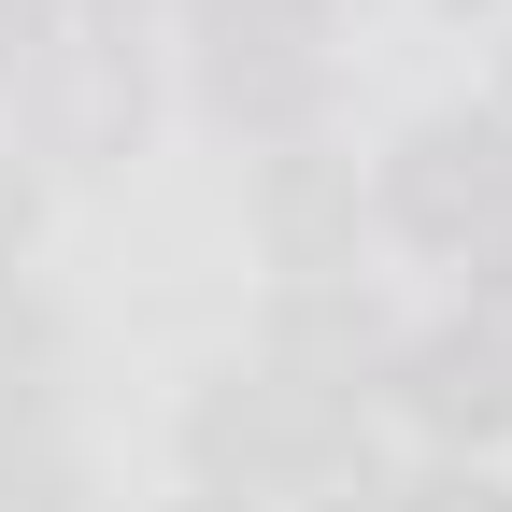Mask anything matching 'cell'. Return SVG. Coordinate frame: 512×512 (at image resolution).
<instances>
[{
  "mask_svg": "<svg viewBox=\"0 0 512 512\" xmlns=\"http://www.w3.org/2000/svg\"><path fill=\"white\" fill-rule=\"evenodd\" d=\"M384 214H399L413 242H512V128H413L399 171H384Z\"/></svg>",
  "mask_w": 512,
  "mask_h": 512,
  "instance_id": "cell-1",
  "label": "cell"
},
{
  "mask_svg": "<svg viewBox=\"0 0 512 512\" xmlns=\"http://www.w3.org/2000/svg\"><path fill=\"white\" fill-rule=\"evenodd\" d=\"M384 384H399V413H413V427H441V441H484V427H512V342H484V328H441V342H413Z\"/></svg>",
  "mask_w": 512,
  "mask_h": 512,
  "instance_id": "cell-2",
  "label": "cell"
},
{
  "mask_svg": "<svg viewBox=\"0 0 512 512\" xmlns=\"http://www.w3.org/2000/svg\"><path fill=\"white\" fill-rule=\"evenodd\" d=\"M399 512H512V484H484V470H427V484H399Z\"/></svg>",
  "mask_w": 512,
  "mask_h": 512,
  "instance_id": "cell-3",
  "label": "cell"
},
{
  "mask_svg": "<svg viewBox=\"0 0 512 512\" xmlns=\"http://www.w3.org/2000/svg\"><path fill=\"white\" fill-rule=\"evenodd\" d=\"M0 512H72V484H57L43 456H0Z\"/></svg>",
  "mask_w": 512,
  "mask_h": 512,
  "instance_id": "cell-4",
  "label": "cell"
},
{
  "mask_svg": "<svg viewBox=\"0 0 512 512\" xmlns=\"http://www.w3.org/2000/svg\"><path fill=\"white\" fill-rule=\"evenodd\" d=\"M470 299H484V342H512V242L470 256Z\"/></svg>",
  "mask_w": 512,
  "mask_h": 512,
  "instance_id": "cell-5",
  "label": "cell"
},
{
  "mask_svg": "<svg viewBox=\"0 0 512 512\" xmlns=\"http://www.w3.org/2000/svg\"><path fill=\"white\" fill-rule=\"evenodd\" d=\"M185 512H242V498H185Z\"/></svg>",
  "mask_w": 512,
  "mask_h": 512,
  "instance_id": "cell-6",
  "label": "cell"
}]
</instances>
